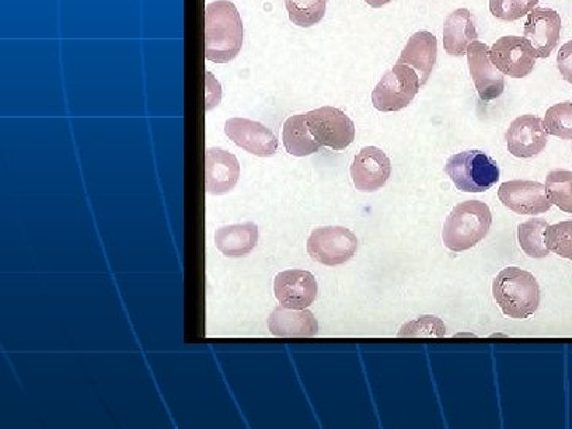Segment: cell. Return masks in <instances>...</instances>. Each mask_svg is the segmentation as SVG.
<instances>
[{
	"label": "cell",
	"mask_w": 572,
	"mask_h": 429,
	"mask_svg": "<svg viewBox=\"0 0 572 429\" xmlns=\"http://www.w3.org/2000/svg\"><path fill=\"white\" fill-rule=\"evenodd\" d=\"M438 58V40L429 31H418L409 38L397 64L409 65L417 72L420 85L424 86L431 76Z\"/></svg>",
	"instance_id": "cell-18"
},
{
	"label": "cell",
	"mask_w": 572,
	"mask_h": 429,
	"mask_svg": "<svg viewBox=\"0 0 572 429\" xmlns=\"http://www.w3.org/2000/svg\"><path fill=\"white\" fill-rule=\"evenodd\" d=\"M546 219L532 218L519 226V243L522 250L532 258H546L550 253L546 242L549 228Z\"/></svg>",
	"instance_id": "cell-22"
},
{
	"label": "cell",
	"mask_w": 572,
	"mask_h": 429,
	"mask_svg": "<svg viewBox=\"0 0 572 429\" xmlns=\"http://www.w3.org/2000/svg\"><path fill=\"white\" fill-rule=\"evenodd\" d=\"M282 141L286 152L296 158H306L319 152L320 143L315 141L309 126H307L306 114L293 115L285 121Z\"/></svg>",
	"instance_id": "cell-21"
},
{
	"label": "cell",
	"mask_w": 572,
	"mask_h": 429,
	"mask_svg": "<svg viewBox=\"0 0 572 429\" xmlns=\"http://www.w3.org/2000/svg\"><path fill=\"white\" fill-rule=\"evenodd\" d=\"M351 181L358 191L372 193L385 187L392 176V162L385 152L376 146H365L351 164Z\"/></svg>",
	"instance_id": "cell-13"
},
{
	"label": "cell",
	"mask_w": 572,
	"mask_h": 429,
	"mask_svg": "<svg viewBox=\"0 0 572 429\" xmlns=\"http://www.w3.org/2000/svg\"><path fill=\"white\" fill-rule=\"evenodd\" d=\"M243 23L229 0H216L205 9V59L228 64L242 50Z\"/></svg>",
	"instance_id": "cell-1"
},
{
	"label": "cell",
	"mask_w": 572,
	"mask_h": 429,
	"mask_svg": "<svg viewBox=\"0 0 572 429\" xmlns=\"http://www.w3.org/2000/svg\"><path fill=\"white\" fill-rule=\"evenodd\" d=\"M225 134L239 148L258 158H271L277 153L278 139L266 126L249 118H231L225 123Z\"/></svg>",
	"instance_id": "cell-10"
},
{
	"label": "cell",
	"mask_w": 572,
	"mask_h": 429,
	"mask_svg": "<svg viewBox=\"0 0 572 429\" xmlns=\"http://www.w3.org/2000/svg\"><path fill=\"white\" fill-rule=\"evenodd\" d=\"M547 134L572 141V103L555 104L543 120Z\"/></svg>",
	"instance_id": "cell-26"
},
{
	"label": "cell",
	"mask_w": 572,
	"mask_h": 429,
	"mask_svg": "<svg viewBox=\"0 0 572 429\" xmlns=\"http://www.w3.org/2000/svg\"><path fill=\"white\" fill-rule=\"evenodd\" d=\"M498 198L505 207L519 215L546 214L552 207L546 193V187L539 181H505L498 190Z\"/></svg>",
	"instance_id": "cell-11"
},
{
	"label": "cell",
	"mask_w": 572,
	"mask_h": 429,
	"mask_svg": "<svg viewBox=\"0 0 572 429\" xmlns=\"http://www.w3.org/2000/svg\"><path fill=\"white\" fill-rule=\"evenodd\" d=\"M561 34V19L553 9L536 7L528 13L523 36L535 48L537 58H549Z\"/></svg>",
	"instance_id": "cell-15"
},
{
	"label": "cell",
	"mask_w": 572,
	"mask_h": 429,
	"mask_svg": "<svg viewBox=\"0 0 572 429\" xmlns=\"http://www.w3.org/2000/svg\"><path fill=\"white\" fill-rule=\"evenodd\" d=\"M467 64L474 85L484 103L498 99L505 88L504 73L491 62L490 47L482 41H474L467 48Z\"/></svg>",
	"instance_id": "cell-9"
},
{
	"label": "cell",
	"mask_w": 572,
	"mask_h": 429,
	"mask_svg": "<svg viewBox=\"0 0 572 429\" xmlns=\"http://www.w3.org/2000/svg\"><path fill=\"white\" fill-rule=\"evenodd\" d=\"M240 179V164L233 153L211 148L205 153V190L212 196H223L234 190Z\"/></svg>",
	"instance_id": "cell-16"
},
{
	"label": "cell",
	"mask_w": 572,
	"mask_h": 429,
	"mask_svg": "<svg viewBox=\"0 0 572 429\" xmlns=\"http://www.w3.org/2000/svg\"><path fill=\"white\" fill-rule=\"evenodd\" d=\"M547 135L549 134L540 118L535 115H522L512 121L505 132L509 153L515 158H533L546 148Z\"/></svg>",
	"instance_id": "cell-14"
},
{
	"label": "cell",
	"mask_w": 572,
	"mask_h": 429,
	"mask_svg": "<svg viewBox=\"0 0 572 429\" xmlns=\"http://www.w3.org/2000/svg\"><path fill=\"white\" fill-rule=\"evenodd\" d=\"M493 296L509 319H528L540 306V288L535 275L520 267L502 269L493 282Z\"/></svg>",
	"instance_id": "cell-2"
},
{
	"label": "cell",
	"mask_w": 572,
	"mask_h": 429,
	"mask_svg": "<svg viewBox=\"0 0 572 429\" xmlns=\"http://www.w3.org/2000/svg\"><path fill=\"white\" fill-rule=\"evenodd\" d=\"M274 293L281 306L305 310L315 302L319 285L309 271L289 269L275 277Z\"/></svg>",
	"instance_id": "cell-12"
},
{
	"label": "cell",
	"mask_w": 572,
	"mask_h": 429,
	"mask_svg": "<svg viewBox=\"0 0 572 429\" xmlns=\"http://www.w3.org/2000/svg\"><path fill=\"white\" fill-rule=\"evenodd\" d=\"M445 172L463 193H484L500 180V167L480 150L450 156Z\"/></svg>",
	"instance_id": "cell-4"
},
{
	"label": "cell",
	"mask_w": 572,
	"mask_h": 429,
	"mask_svg": "<svg viewBox=\"0 0 572 429\" xmlns=\"http://www.w3.org/2000/svg\"><path fill=\"white\" fill-rule=\"evenodd\" d=\"M327 0H285L286 12L293 24L312 27L323 20Z\"/></svg>",
	"instance_id": "cell-24"
},
{
	"label": "cell",
	"mask_w": 572,
	"mask_h": 429,
	"mask_svg": "<svg viewBox=\"0 0 572 429\" xmlns=\"http://www.w3.org/2000/svg\"><path fill=\"white\" fill-rule=\"evenodd\" d=\"M368 5L374 7V9H380V7L386 5V3L392 2V0H365Z\"/></svg>",
	"instance_id": "cell-30"
},
{
	"label": "cell",
	"mask_w": 572,
	"mask_h": 429,
	"mask_svg": "<svg viewBox=\"0 0 572 429\" xmlns=\"http://www.w3.org/2000/svg\"><path fill=\"white\" fill-rule=\"evenodd\" d=\"M546 193L549 201L560 211L572 214V172L570 170H552L547 174Z\"/></svg>",
	"instance_id": "cell-23"
},
{
	"label": "cell",
	"mask_w": 572,
	"mask_h": 429,
	"mask_svg": "<svg viewBox=\"0 0 572 429\" xmlns=\"http://www.w3.org/2000/svg\"><path fill=\"white\" fill-rule=\"evenodd\" d=\"M539 0H490V12L498 20L517 21L536 9Z\"/></svg>",
	"instance_id": "cell-28"
},
{
	"label": "cell",
	"mask_w": 572,
	"mask_h": 429,
	"mask_svg": "<svg viewBox=\"0 0 572 429\" xmlns=\"http://www.w3.org/2000/svg\"><path fill=\"white\" fill-rule=\"evenodd\" d=\"M267 326L272 336L281 339H310L319 333V322L310 310L288 309L284 306L272 310Z\"/></svg>",
	"instance_id": "cell-17"
},
{
	"label": "cell",
	"mask_w": 572,
	"mask_h": 429,
	"mask_svg": "<svg viewBox=\"0 0 572 429\" xmlns=\"http://www.w3.org/2000/svg\"><path fill=\"white\" fill-rule=\"evenodd\" d=\"M493 215L482 201H465L456 205L445 219L444 239L449 250L460 253L482 242L490 233Z\"/></svg>",
	"instance_id": "cell-3"
},
{
	"label": "cell",
	"mask_w": 572,
	"mask_h": 429,
	"mask_svg": "<svg viewBox=\"0 0 572 429\" xmlns=\"http://www.w3.org/2000/svg\"><path fill=\"white\" fill-rule=\"evenodd\" d=\"M420 88L417 72L409 65L396 64L377 83L372 91V104L382 114H393L409 107Z\"/></svg>",
	"instance_id": "cell-5"
},
{
	"label": "cell",
	"mask_w": 572,
	"mask_h": 429,
	"mask_svg": "<svg viewBox=\"0 0 572 429\" xmlns=\"http://www.w3.org/2000/svg\"><path fill=\"white\" fill-rule=\"evenodd\" d=\"M477 38L479 34L469 10L458 9L450 13L444 24V48L450 56H465Z\"/></svg>",
	"instance_id": "cell-19"
},
{
	"label": "cell",
	"mask_w": 572,
	"mask_h": 429,
	"mask_svg": "<svg viewBox=\"0 0 572 429\" xmlns=\"http://www.w3.org/2000/svg\"><path fill=\"white\" fill-rule=\"evenodd\" d=\"M215 243L225 257H247L258 246V226L253 222L223 226L215 234Z\"/></svg>",
	"instance_id": "cell-20"
},
{
	"label": "cell",
	"mask_w": 572,
	"mask_h": 429,
	"mask_svg": "<svg viewBox=\"0 0 572 429\" xmlns=\"http://www.w3.org/2000/svg\"><path fill=\"white\" fill-rule=\"evenodd\" d=\"M557 68L561 76L572 85V40L567 41L558 51Z\"/></svg>",
	"instance_id": "cell-29"
},
{
	"label": "cell",
	"mask_w": 572,
	"mask_h": 429,
	"mask_svg": "<svg viewBox=\"0 0 572 429\" xmlns=\"http://www.w3.org/2000/svg\"><path fill=\"white\" fill-rule=\"evenodd\" d=\"M491 62L504 75L525 79L536 65V51L525 37L505 36L490 48Z\"/></svg>",
	"instance_id": "cell-8"
},
{
	"label": "cell",
	"mask_w": 572,
	"mask_h": 429,
	"mask_svg": "<svg viewBox=\"0 0 572 429\" xmlns=\"http://www.w3.org/2000/svg\"><path fill=\"white\" fill-rule=\"evenodd\" d=\"M307 126L315 141L333 150H345L355 141V123L336 107H322L306 114Z\"/></svg>",
	"instance_id": "cell-7"
},
{
	"label": "cell",
	"mask_w": 572,
	"mask_h": 429,
	"mask_svg": "<svg viewBox=\"0 0 572 429\" xmlns=\"http://www.w3.org/2000/svg\"><path fill=\"white\" fill-rule=\"evenodd\" d=\"M358 239L342 226H323L310 234L307 253L323 266H341L357 254Z\"/></svg>",
	"instance_id": "cell-6"
},
{
	"label": "cell",
	"mask_w": 572,
	"mask_h": 429,
	"mask_svg": "<svg viewBox=\"0 0 572 429\" xmlns=\"http://www.w3.org/2000/svg\"><path fill=\"white\" fill-rule=\"evenodd\" d=\"M546 242L552 253L572 261V219L549 226Z\"/></svg>",
	"instance_id": "cell-27"
},
{
	"label": "cell",
	"mask_w": 572,
	"mask_h": 429,
	"mask_svg": "<svg viewBox=\"0 0 572 429\" xmlns=\"http://www.w3.org/2000/svg\"><path fill=\"white\" fill-rule=\"evenodd\" d=\"M448 336V326L434 315L418 317L401 326L397 337L401 339H442Z\"/></svg>",
	"instance_id": "cell-25"
}]
</instances>
